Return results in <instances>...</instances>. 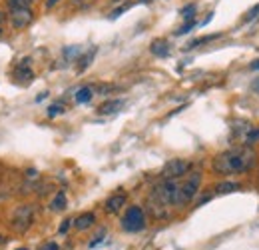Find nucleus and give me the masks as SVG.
<instances>
[{"label":"nucleus","instance_id":"ddd939ff","mask_svg":"<svg viewBox=\"0 0 259 250\" xmlns=\"http://www.w3.org/2000/svg\"><path fill=\"white\" fill-rule=\"evenodd\" d=\"M122 106H124V100H108V102L100 104L98 112H100V114H114V112H118Z\"/></svg>","mask_w":259,"mask_h":250},{"label":"nucleus","instance_id":"f257e3e1","mask_svg":"<svg viewBox=\"0 0 259 250\" xmlns=\"http://www.w3.org/2000/svg\"><path fill=\"white\" fill-rule=\"evenodd\" d=\"M258 164V152L250 146H240L218 154L212 162V170L220 176H234L246 174Z\"/></svg>","mask_w":259,"mask_h":250},{"label":"nucleus","instance_id":"7c9ffc66","mask_svg":"<svg viewBox=\"0 0 259 250\" xmlns=\"http://www.w3.org/2000/svg\"><path fill=\"white\" fill-rule=\"evenodd\" d=\"M58 2H60V0H46V8L50 10V8H52V6H56Z\"/></svg>","mask_w":259,"mask_h":250},{"label":"nucleus","instance_id":"0eeeda50","mask_svg":"<svg viewBox=\"0 0 259 250\" xmlns=\"http://www.w3.org/2000/svg\"><path fill=\"white\" fill-rule=\"evenodd\" d=\"M8 18H10V24L20 30V28H26L32 24L34 12H32V8H14L8 12Z\"/></svg>","mask_w":259,"mask_h":250},{"label":"nucleus","instance_id":"aec40b11","mask_svg":"<svg viewBox=\"0 0 259 250\" xmlns=\"http://www.w3.org/2000/svg\"><path fill=\"white\" fill-rule=\"evenodd\" d=\"M6 6H8V10H14V8H30V6H32V0H6Z\"/></svg>","mask_w":259,"mask_h":250},{"label":"nucleus","instance_id":"dca6fc26","mask_svg":"<svg viewBox=\"0 0 259 250\" xmlns=\"http://www.w3.org/2000/svg\"><path fill=\"white\" fill-rule=\"evenodd\" d=\"M240 182H220V184H216V192L218 194H228V192H236V190H240Z\"/></svg>","mask_w":259,"mask_h":250},{"label":"nucleus","instance_id":"2eb2a0df","mask_svg":"<svg viewBox=\"0 0 259 250\" xmlns=\"http://www.w3.org/2000/svg\"><path fill=\"white\" fill-rule=\"evenodd\" d=\"M66 204H68L66 194H64V192H56V196H54V198H52V202H50V208H52L54 212H60V210H64V208H66Z\"/></svg>","mask_w":259,"mask_h":250},{"label":"nucleus","instance_id":"a211bd4d","mask_svg":"<svg viewBox=\"0 0 259 250\" xmlns=\"http://www.w3.org/2000/svg\"><path fill=\"white\" fill-rule=\"evenodd\" d=\"M222 34H208V36H202V38H196V40H192L186 48L188 50H192V48H196V46H202V44H206V42H210V40H218Z\"/></svg>","mask_w":259,"mask_h":250},{"label":"nucleus","instance_id":"cd10ccee","mask_svg":"<svg viewBox=\"0 0 259 250\" xmlns=\"http://www.w3.org/2000/svg\"><path fill=\"white\" fill-rule=\"evenodd\" d=\"M94 0H72V6H76V8H86V6H90Z\"/></svg>","mask_w":259,"mask_h":250},{"label":"nucleus","instance_id":"6ab92c4d","mask_svg":"<svg viewBox=\"0 0 259 250\" xmlns=\"http://www.w3.org/2000/svg\"><path fill=\"white\" fill-rule=\"evenodd\" d=\"M80 52H82L80 46H68V48H64V58H66L68 62H74V60L80 58Z\"/></svg>","mask_w":259,"mask_h":250},{"label":"nucleus","instance_id":"9d476101","mask_svg":"<svg viewBox=\"0 0 259 250\" xmlns=\"http://www.w3.org/2000/svg\"><path fill=\"white\" fill-rule=\"evenodd\" d=\"M14 76L20 80V82H30L32 78H34V72L30 70V58H24L18 66H16V70H14Z\"/></svg>","mask_w":259,"mask_h":250},{"label":"nucleus","instance_id":"f03ea898","mask_svg":"<svg viewBox=\"0 0 259 250\" xmlns=\"http://www.w3.org/2000/svg\"><path fill=\"white\" fill-rule=\"evenodd\" d=\"M200 184H202V174L200 172H192L188 176V180L178 184V194H176V204L174 206H186L188 202H192L194 196L200 190Z\"/></svg>","mask_w":259,"mask_h":250},{"label":"nucleus","instance_id":"5701e85b","mask_svg":"<svg viewBox=\"0 0 259 250\" xmlns=\"http://www.w3.org/2000/svg\"><path fill=\"white\" fill-rule=\"evenodd\" d=\"M259 16V4L256 6H252L248 12H246V16H244V22H252V20H256Z\"/></svg>","mask_w":259,"mask_h":250},{"label":"nucleus","instance_id":"20e7f679","mask_svg":"<svg viewBox=\"0 0 259 250\" xmlns=\"http://www.w3.org/2000/svg\"><path fill=\"white\" fill-rule=\"evenodd\" d=\"M152 194H154L162 204L174 206V204H176V194H178V182L166 178V180H162V182H158V184L154 186Z\"/></svg>","mask_w":259,"mask_h":250},{"label":"nucleus","instance_id":"7ed1b4c3","mask_svg":"<svg viewBox=\"0 0 259 250\" xmlns=\"http://www.w3.org/2000/svg\"><path fill=\"white\" fill-rule=\"evenodd\" d=\"M120 224H122V228H124L126 232L136 234V232H142V230L146 228L148 216H146V212H144L142 206H136V204H134V206H128V210L124 212Z\"/></svg>","mask_w":259,"mask_h":250},{"label":"nucleus","instance_id":"9b49d317","mask_svg":"<svg viewBox=\"0 0 259 250\" xmlns=\"http://www.w3.org/2000/svg\"><path fill=\"white\" fill-rule=\"evenodd\" d=\"M96 224V214L94 212H84V214H80L78 218H74V228L76 230H88L90 226H94Z\"/></svg>","mask_w":259,"mask_h":250},{"label":"nucleus","instance_id":"423d86ee","mask_svg":"<svg viewBox=\"0 0 259 250\" xmlns=\"http://www.w3.org/2000/svg\"><path fill=\"white\" fill-rule=\"evenodd\" d=\"M190 170V162L188 160H182V158H174L170 162H166L162 174L164 178H170V180H176V178H182L184 174H188Z\"/></svg>","mask_w":259,"mask_h":250},{"label":"nucleus","instance_id":"4468645a","mask_svg":"<svg viewBox=\"0 0 259 250\" xmlns=\"http://www.w3.org/2000/svg\"><path fill=\"white\" fill-rule=\"evenodd\" d=\"M92 96H94L92 86H82V88H80V90H76V94H74V98H76V102H78V104H86V102H90V100H92Z\"/></svg>","mask_w":259,"mask_h":250},{"label":"nucleus","instance_id":"b1692460","mask_svg":"<svg viewBox=\"0 0 259 250\" xmlns=\"http://www.w3.org/2000/svg\"><path fill=\"white\" fill-rule=\"evenodd\" d=\"M194 26H196V20H186V22H184V26L176 30V34H186V32L194 30Z\"/></svg>","mask_w":259,"mask_h":250},{"label":"nucleus","instance_id":"c85d7f7f","mask_svg":"<svg viewBox=\"0 0 259 250\" xmlns=\"http://www.w3.org/2000/svg\"><path fill=\"white\" fill-rule=\"evenodd\" d=\"M40 250H60V246H58L56 242H46Z\"/></svg>","mask_w":259,"mask_h":250},{"label":"nucleus","instance_id":"39448f33","mask_svg":"<svg viewBox=\"0 0 259 250\" xmlns=\"http://www.w3.org/2000/svg\"><path fill=\"white\" fill-rule=\"evenodd\" d=\"M32 218H34V208L24 204V206H18L12 214V226L16 232H24L28 230V226L32 224Z\"/></svg>","mask_w":259,"mask_h":250},{"label":"nucleus","instance_id":"2f4dec72","mask_svg":"<svg viewBox=\"0 0 259 250\" xmlns=\"http://www.w3.org/2000/svg\"><path fill=\"white\" fill-rule=\"evenodd\" d=\"M4 20H6V14H4V12H2V10H0V26H2V24H4Z\"/></svg>","mask_w":259,"mask_h":250},{"label":"nucleus","instance_id":"473e14b6","mask_svg":"<svg viewBox=\"0 0 259 250\" xmlns=\"http://www.w3.org/2000/svg\"><path fill=\"white\" fill-rule=\"evenodd\" d=\"M252 68H254V70H259V60H258V62H254V64H252Z\"/></svg>","mask_w":259,"mask_h":250},{"label":"nucleus","instance_id":"412c9836","mask_svg":"<svg viewBox=\"0 0 259 250\" xmlns=\"http://www.w3.org/2000/svg\"><path fill=\"white\" fill-rule=\"evenodd\" d=\"M244 142H246V146H252V144L259 142V128H256V126H254V128H252V130L246 134V140H244Z\"/></svg>","mask_w":259,"mask_h":250},{"label":"nucleus","instance_id":"c756f323","mask_svg":"<svg viewBox=\"0 0 259 250\" xmlns=\"http://www.w3.org/2000/svg\"><path fill=\"white\" fill-rule=\"evenodd\" d=\"M252 90H254L256 94H259V76L254 80V82H252Z\"/></svg>","mask_w":259,"mask_h":250},{"label":"nucleus","instance_id":"72a5a7b5","mask_svg":"<svg viewBox=\"0 0 259 250\" xmlns=\"http://www.w3.org/2000/svg\"><path fill=\"white\" fill-rule=\"evenodd\" d=\"M0 36H2V26H0Z\"/></svg>","mask_w":259,"mask_h":250},{"label":"nucleus","instance_id":"4be33fe9","mask_svg":"<svg viewBox=\"0 0 259 250\" xmlns=\"http://www.w3.org/2000/svg\"><path fill=\"white\" fill-rule=\"evenodd\" d=\"M180 12H182V16L186 20H194V16H196V4H186Z\"/></svg>","mask_w":259,"mask_h":250},{"label":"nucleus","instance_id":"393cba45","mask_svg":"<svg viewBox=\"0 0 259 250\" xmlns=\"http://www.w3.org/2000/svg\"><path fill=\"white\" fill-rule=\"evenodd\" d=\"M60 112H64L62 102H56V104H52V106L48 108V116H56V114H60Z\"/></svg>","mask_w":259,"mask_h":250},{"label":"nucleus","instance_id":"f3484780","mask_svg":"<svg viewBox=\"0 0 259 250\" xmlns=\"http://www.w3.org/2000/svg\"><path fill=\"white\" fill-rule=\"evenodd\" d=\"M94 54H96V48H92L88 54H82V56L78 58V72H82V70H86V68L90 66V62L94 60Z\"/></svg>","mask_w":259,"mask_h":250},{"label":"nucleus","instance_id":"bb28decb","mask_svg":"<svg viewBox=\"0 0 259 250\" xmlns=\"http://www.w3.org/2000/svg\"><path fill=\"white\" fill-rule=\"evenodd\" d=\"M104 238H106V232H104V230H100V232H98V236H96V238H94V240H92L88 246H90V248H94V246H98V244H100Z\"/></svg>","mask_w":259,"mask_h":250},{"label":"nucleus","instance_id":"a878e982","mask_svg":"<svg viewBox=\"0 0 259 250\" xmlns=\"http://www.w3.org/2000/svg\"><path fill=\"white\" fill-rule=\"evenodd\" d=\"M72 224H74V220L64 218V220H62V224H60V228H58V232H60V234H66V232H68V228H70Z\"/></svg>","mask_w":259,"mask_h":250},{"label":"nucleus","instance_id":"f704fd0d","mask_svg":"<svg viewBox=\"0 0 259 250\" xmlns=\"http://www.w3.org/2000/svg\"><path fill=\"white\" fill-rule=\"evenodd\" d=\"M16 250H28V248H16Z\"/></svg>","mask_w":259,"mask_h":250},{"label":"nucleus","instance_id":"6e6552de","mask_svg":"<svg viewBox=\"0 0 259 250\" xmlns=\"http://www.w3.org/2000/svg\"><path fill=\"white\" fill-rule=\"evenodd\" d=\"M126 200H128V194L126 192H116V194H112L108 200H106V204H104V210L108 212V214H118L122 208H124V204H126Z\"/></svg>","mask_w":259,"mask_h":250},{"label":"nucleus","instance_id":"1a4fd4ad","mask_svg":"<svg viewBox=\"0 0 259 250\" xmlns=\"http://www.w3.org/2000/svg\"><path fill=\"white\" fill-rule=\"evenodd\" d=\"M148 208H150V212H152V216L154 218H158V220H164V218H168V214H170V206H166V204H162L154 194H150L148 196Z\"/></svg>","mask_w":259,"mask_h":250},{"label":"nucleus","instance_id":"f8f14e48","mask_svg":"<svg viewBox=\"0 0 259 250\" xmlns=\"http://www.w3.org/2000/svg\"><path fill=\"white\" fill-rule=\"evenodd\" d=\"M150 52L154 54V56H158V58H166L168 54H170V42L168 40H154L152 42V46H150Z\"/></svg>","mask_w":259,"mask_h":250},{"label":"nucleus","instance_id":"c9c22d12","mask_svg":"<svg viewBox=\"0 0 259 250\" xmlns=\"http://www.w3.org/2000/svg\"><path fill=\"white\" fill-rule=\"evenodd\" d=\"M32 2H36V0H32Z\"/></svg>","mask_w":259,"mask_h":250}]
</instances>
